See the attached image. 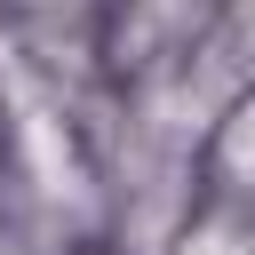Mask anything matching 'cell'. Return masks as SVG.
Segmentation results:
<instances>
[{
  "label": "cell",
  "mask_w": 255,
  "mask_h": 255,
  "mask_svg": "<svg viewBox=\"0 0 255 255\" xmlns=\"http://www.w3.org/2000/svg\"><path fill=\"white\" fill-rule=\"evenodd\" d=\"M16 8H56V0H16Z\"/></svg>",
  "instance_id": "cell-1"
}]
</instances>
